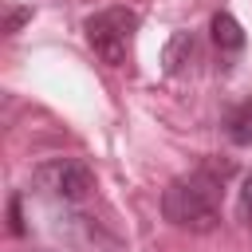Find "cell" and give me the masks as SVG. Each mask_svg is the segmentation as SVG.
Here are the masks:
<instances>
[{"mask_svg":"<svg viewBox=\"0 0 252 252\" xmlns=\"http://www.w3.org/2000/svg\"><path fill=\"white\" fill-rule=\"evenodd\" d=\"M224 134H228L236 146H252V98L236 102V106L224 114Z\"/></svg>","mask_w":252,"mask_h":252,"instance_id":"5","label":"cell"},{"mask_svg":"<svg viewBox=\"0 0 252 252\" xmlns=\"http://www.w3.org/2000/svg\"><path fill=\"white\" fill-rule=\"evenodd\" d=\"M35 181H39V189H47L51 197L71 201V205L83 201V197L94 189V173H91L87 161H79V158H55V161L39 165Z\"/></svg>","mask_w":252,"mask_h":252,"instance_id":"3","label":"cell"},{"mask_svg":"<svg viewBox=\"0 0 252 252\" xmlns=\"http://www.w3.org/2000/svg\"><path fill=\"white\" fill-rule=\"evenodd\" d=\"M83 32H87L91 51H94L102 63L118 67V63L130 59L134 32H138V12H130V8H102V12H94V16L83 24Z\"/></svg>","mask_w":252,"mask_h":252,"instance_id":"2","label":"cell"},{"mask_svg":"<svg viewBox=\"0 0 252 252\" xmlns=\"http://www.w3.org/2000/svg\"><path fill=\"white\" fill-rule=\"evenodd\" d=\"M209 28H213V43H217L220 51H240V47H244V28H240L228 12H217Z\"/></svg>","mask_w":252,"mask_h":252,"instance_id":"6","label":"cell"},{"mask_svg":"<svg viewBox=\"0 0 252 252\" xmlns=\"http://www.w3.org/2000/svg\"><path fill=\"white\" fill-rule=\"evenodd\" d=\"M193 59H197V35H193V32H177V35L169 39V47H165V71L177 75V71H185Z\"/></svg>","mask_w":252,"mask_h":252,"instance_id":"4","label":"cell"},{"mask_svg":"<svg viewBox=\"0 0 252 252\" xmlns=\"http://www.w3.org/2000/svg\"><path fill=\"white\" fill-rule=\"evenodd\" d=\"M236 213H240V220H248V224H252V173H248V177H244V185H240Z\"/></svg>","mask_w":252,"mask_h":252,"instance_id":"7","label":"cell"},{"mask_svg":"<svg viewBox=\"0 0 252 252\" xmlns=\"http://www.w3.org/2000/svg\"><path fill=\"white\" fill-rule=\"evenodd\" d=\"M228 169H197L165 185L161 193V213L169 224L189 228V232H213L220 220V181Z\"/></svg>","mask_w":252,"mask_h":252,"instance_id":"1","label":"cell"},{"mask_svg":"<svg viewBox=\"0 0 252 252\" xmlns=\"http://www.w3.org/2000/svg\"><path fill=\"white\" fill-rule=\"evenodd\" d=\"M12 232H24V220H20V201H12Z\"/></svg>","mask_w":252,"mask_h":252,"instance_id":"8","label":"cell"}]
</instances>
